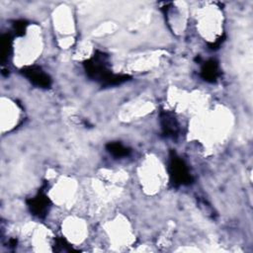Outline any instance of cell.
Instances as JSON below:
<instances>
[{
  "label": "cell",
  "instance_id": "obj_1",
  "mask_svg": "<svg viewBox=\"0 0 253 253\" xmlns=\"http://www.w3.org/2000/svg\"><path fill=\"white\" fill-rule=\"evenodd\" d=\"M84 68L87 75L105 86H114L126 82L127 75L114 74L110 69L108 55L101 51H97L91 58L85 61Z\"/></svg>",
  "mask_w": 253,
  "mask_h": 253
},
{
  "label": "cell",
  "instance_id": "obj_3",
  "mask_svg": "<svg viewBox=\"0 0 253 253\" xmlns=\"http://www.w3.org/2000/svg\"><path fill=\"white\" fill-rule=\"evenodd\" d=\"M21 72L29 81L38 87L48 88L51 85L50 77L39 66H27Z\"/></svg>",
  "mask_w": 253,
  "mask_h": 253
},
{
  "label": "cell",
  "instance_id": "obj_6",
  "mask_svg": "<svg viewBox=\"0 0 253 253\" xmlns=\"http://www.w3.org/2000/svg\"><path fill=\"white\" fill-rule=\"evenodd\" d=\"M201 76L208 82H215L219 76L218 63L214 59L205 62L201 68Z\"/></svg>",
  "mask_w": 253,
  "mask_h": 253
},
{
  "label": "cell",
  "instance_id": "obj_8",
  "mask_svg": "<svg viewBox=\"0 0 253 253\" xmlns=\"http://www.w3.org/2000/svg\"><path fill=\"white\" fill-rule=\"evenodd\" d=\"M12 47V40L10 35H3L1 38V59L4 61L10 54Z\"/></svg>",
  "mask_w": 253,
  "mask_h": 253
},
{
  "label": "cell",
  "instance_id": "obj_10",
  "mask_svg": "<svg viewBox=\"0 0 253 253\" xmlns=\"http://www.w3.org/2000/svg\"><path fill=\"white\" fill-rule=\"evenodd\" d=\"M27 23L25 21H17L14 24V30L16 32V35L18 36H23L26 32V28H27Z\"/></svg>",
  "mask_w": 253,
  "mask_h": 253
},
{
  "label": "cell",
  "instance_id": "obj_4",
  "mask_svg": "<svg viewBox=\"0 0 253 253\" xmlns=\"http://www.w3.org/2000/svg\"><path fill=\"white\" fill-rule=\"evenodd\" d=\"M160 125L163 134L169 138H176L179 133V124L175 116L168 111L160 113Z\"/></svg>",
  "mask_w": 253,
  "mask_h": 253
},
{
  "label": "cell",
  "instance_id": "obj_5",
  "mask_svg": "<svg viewBox=\"0 0 253 253\" xmlns=\"http://www.w3.org/2000/svg\"><path fill=\"white\" fill-rule=\"evenodd\" d=\"M49 205H50V202L42 191H40L37 196H35L34 198L28 201V206L32 213L41 218L44 217L45 214L47 213Z\"/></svg>",
  "mask_w": 253,
  "mask_h": 253
},
{
  "label": "cell",
  "instance_id": "obj_7",
  "mask_svg": "<svg viewBox=\"0 0 253 253\" xmlns=\"http://www.w3.org/2000/svg\"><path fill=\"white\" fill-rule=\"evenodd\" d=\"M107 150L115 157H126L129 154L130 150L120 142H109L107 144Z\"/></svg>",
  "mask_w": 253,
  "mask_h": 253
},
{
  "label": "cell",
  "instance_id": "obj_2",
  "mask_svg": "<svg viewBox=\"0 0 253 253\" xmlns=\"http://www.w3.org/2000/svg\"><path fill=\"white\" fill-rule=\"evenodd\" d=\"M169 175L172 183L175 186L189 185L192 183L193 180L189 169L184 161L173 151L170 153Z\"/></svg>",
  "mask_w": 253,
  "mask_h": 253
},
{
  "label": "cell",
  "instance_id": "obj_9",
  "mask_svg": "<svg viewBox=\"0 0 253 253\" xmlns=\"http://www.w3.org/2000/svg\"><path fill=\"white\" fill-rule=\"evenodd\" d=\"M54 250L59 251V252H68V251H72V247L71 245H69L67 243V241L63 238H56L55 242H54Z\"/></svg>",
  "mask_w": 253,
  "mask_h": 253
}]
</instances>
